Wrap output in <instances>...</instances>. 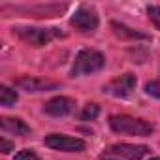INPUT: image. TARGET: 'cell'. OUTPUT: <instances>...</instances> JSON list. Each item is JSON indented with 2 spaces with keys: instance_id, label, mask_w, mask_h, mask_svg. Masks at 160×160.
Masks as SVG:
<instances>
[{
  "instance_id": "6da1fadb",
  "label": "cell",
  "mask_w": 160,
  "mask_h": 160,
  "mask_svg": "<svg viewBox=\"0 0 160 160\" xmlns=\"http://www.w3.org/2000/svg\"><path fill=\"white\" fill-rule=\"evenodd\" d=\"M106 64V58L102 53L94 51V49H83L79 51L75 57V62L72 66V75H87V73H94L100 72Z\"/></svg>"
},
{
  "instance_id": "7a4b0ae2",
  "label": "cell",
  "mask_w": 160,
  "mask_h": 160,
  "mask_svg": "<svg viewBox=\"0 0 160 160\" xmlns=\"http://www.w3.org/2000/svg\"><path fill=\"white\" fill-rule=\"evenodd\" d=\"M109 126L119 134H130V136H149L152 132V126L147 121L134 119L128 115H113L109 119Z\"/></svg>"
},
{
  "instance_id": "3957f363",
  "label": "cell",
  "mask_w": 160,
  "mask_h": 160,
  "mask_svg": "<svg viewBox=\"0 0 160 160\" xmlns=\"http://www.w3.org/2000/svg\"><path fill=\"white\" fill-rule=\"evenodd\" d=\"M13 34L23 40L25 43L32 45V47H42L45 43H49L51 40L62 36V32L58 28H30V27H19L13 28Z\"/></svg>"
},
{
  "instance_id": "277c9868",
  "label": "cell",
  "mask_w": 160,
  "mask_h": 160,
  "mask_svg": "<svg viewBox=\"0 0 160 160\" xmlns=\"http://www.w3.org/2000/svg\"><path fill=\"white\" fill-rule=\"evenodd\" d=\"M70 25L79 30V32H83V34H89V32H94L98 28V15L92 8H79L72 19H70Z\"/></svg>"
},
{
  "instance_id": "5b68a950",
  "label": "cell",
  "mask_w": 160,
  "mask_h": 160,
  "mask_svg": "<svg viewBox=\"0 0 160 160\" xmlns=\"http://www.w3.org/2000/svg\"><path fill=\"white\" fill-rule=\"evenodd\" d=\"M45 145L55 149V151H62V152H79L85 149V141L79 138H70V136H60V134H51L45 138Z\"/></svg>"
},
{
  "instance_id": "8992f818",
  "label": "cell",
  "mask_w": 160,
  "mask_h": 160,
  "mask_svg": "<svg viewBox=\"0 0 160 160\" xmlns=\"http://www.w3.org/2000/svg\"><path fill=\"white\" fill-rule=\"evenodd\" d=\"M136 87V77L132 73H124V75H119L115 79H111V81L104 87V91L111 96H117V98H124L128 96Z\"/></svg>"
},
{
  "instance_id": "52a82bcc",
  "label": "cell",
  "mask_w": 160,
  "mask_h": 160,
  "mask_svg": "<svg viewBox=\"0 0 160 160\" xmlns=\"http://www.w3.org/2000/svg\"><path fill=\"white\" fill-rule=\"evenodd\" d=\"M106 152H109V154H119V156H124V158H128V160H139V158H143V156L149 152V149H147L145 145L115 143V145L108 147Z\"/></svg>"
},
{
  "instance_id": "ba28073f",
  "label": "cell",
  "mask_w": 160,
  "mask_h": 160,
  "mask_svg": "<svg viewBox=\"0 0 160 160\" xmlns=\"http://www.w3.org/2000/svg\"><path fill=\"white\" fill-rule=\"evenodd\" d=\"M73 109H75V102L66 96H57L43 106V111L51 117H64V115L72 113Z\"/></svg>"
},
{
  "instance_id": "9c48e42d",
  "label": "cell",
  "mask_w": 160,
  "mask_h": 160,
  "mask_svg": "<svg viewBox=\"0 0 160 160\" xmlns=\"http://www.w3.org/2000/svg\"><path fill=\"white\" fill-rule=\"evenodd\" d=\"M15 85L21 91H27V92H43V91H53V89L58 87L55 81L40 79V77H21L15 81Z\"/></svg>"
},
{
  "instance_id": "30bf717a",
  "label": "cell",
  "mask_w": 160,
  "mask_h": 160,
  "mask_svg": "<svg viewBox=\"0 0 160 160\" xmlns=\"http://www.w3.org/2000/svg\"><path fill=\"white\" fill-rule=\"evenodd\" d=\"M0 126H2L4 132L15 134V136H27V134H30V126H27L21 119L2 117V119H0Z\"/></svg>"
},
{
  "instance_id": "8fae6325",
  "label": "cell",
  "mask_w": 160,
  "mask_h": 160,
  "mask_svg": "<svg viewBox=\"0 0 160 160\" xmlns=\"http://www.w3.org/2000/svg\"><path fill=\"white\" fill-rule=\"evenodd\" d=\"M111 28H113V32H115L119 38H147L145 34L136 32V30H132V28H128V27H124V25H119V23H111Z\"/></svg>"
},
{
  "instance_id": "7c38bea8",
  "label": "cell",
  "mask_w": 160,
  "mask_h": 160,
  "mask_svg": "<svg viewBox=\"0 0 160 160\" xmlns=\"http://www.w3.org/2000/svg\"><path fill=\"white\" fill-rule=\"evenodd\" d=\"M15 102H17V92H15V91H12V89L6 87V85L0 87V104H2L4 108H10V106H13Z\"/></svg>"
},
{
  "instance_id": "4fadbf2b",
  "label": "cell",
  "mask_w": 160,
  "mask_h": 160,
  "mask_svg": "<svg viewBox=\"0 0 160 160\" xmlns=\"http://www.w3.org/2000/svg\"><path fill=\"white\" fill-rule=\"evenodd\" d=\"M98 113H100V108L96 104H87L85 109L81 111V119L83 121H92V119L98 117Z\"/></svg>"
},
{
  "instance_id": "5bb4252c",
  "label": "cell",
  "mask_w": 160,
  "mask_h": 160,
  "mask_svg": "<svg viewBox=\"0 0 160 160\" xmlns=\"http://www.w3.org/2000/svg\"><path fill=\"white\" fill-rule=\"evenodd\" d=\"M147 15H149L151 23L160 30V8H158V6H149V8H147Z\"/></svg>"
},
{
  "instance_id": "9a60e30c",
  "label": "cell",
  "mask_w": 160,
  "mask_h": 160,
  "mask_svg": "<svg viewBox=\"0 0 160 160\" xmlns=\"http://www.w3.org/2000/svg\"><path fill=\"white\" fill-rule=\"evenodd\" d=\"M145 92L154 96V98H160V79H154V81H149L145 85Z\"/></svg>"
},
{
  "instance_id": "2e32d148",
  "label": "cell",
  "mask_w": 160,
  "mask_h": 160,
  "mask_svg": "<svg viewBox=\"0 0 160 160\" xmlns=\"http://www.w3.org/2000/svg\"><path fill=\"white\" fill-rule=\"evenodd\" d=\"M13 160H40V156L36 154V152H32L30 149H23L21 152H17L15 154V158Z\"/></svg>"
},
{
  "instance_id": "e0dca14e",
  "label": "cell",
  "mask_w": 160,
  "mask_h": 160,
  "mask_svg": "<svg viewBox=\"0 0 160 160\" xmlns=\"http://www.w3.org/2000/svg\"><path fill=\"white\" fill-rule=\"evenodd\" d=\"M0 151H2L4 154H6V152H10V151H13V143L2 138V139H0Z\"/></svg>"
},
{
  "instance_id": "ac0fdd59",
  "label": "cell",
  "mask_w": 160,
  "mask_h": 160,
  "mask_svg": "<svg viewBox=\"0 0 160 160\" xmlns=\"http://www.w3.org/2000/svg\"><path fill=\"white\" fill-rule=\"evenodd\" d=\"M106 160H115V158H106Z\"/></svg>"
},
{
  "instance_id": "d6986e66",
  "label": "cell",
  "mask_w": 160,
  "mask_h": 160,
  "mask_svg": "<svg viewBox=\"0 0 160 160\" xmlns=\"http://www.w3.org/2000/svg\"><path fill=\"white\" fill-rule=\"evenodd\" d=\"M151 160H160V158H151Z\"/></svg>"
}]
</instances>
